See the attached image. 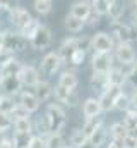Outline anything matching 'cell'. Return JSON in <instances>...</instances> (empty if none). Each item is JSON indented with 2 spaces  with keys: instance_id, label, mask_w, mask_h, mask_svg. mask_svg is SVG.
<instances>
[{
  "instance_id": "48",
  "label": "cell",
  "mask_w": 137,
  "mask_h": 148,
  "mask_svg": "<svg viewBox=\"0 0 137 148\" xmlns=\"http://www.w3.org/2000/svg\"><path fill=\"white\" fill-rule=\"evenodd\" d=\"M130 107L137 110V90H134V91L130 93Z\"/></svg>"
},
{
  "instance_id": "40",
  "label": "cell",
  "mask_w": 137,
  "mask_h": 148,
  "mask_svg": "<svg viewBox=\"0 0 137 148\" xmlns=\"http://www.w3.org/2000/svg\"><path fill=\"white\" fill-rule=\"evenodd\" d=\"M14 127V119L10 114H5V112H0V131L7 133L9 129Z\"/></svg>"
},
{
  "instance_id": "1",
  "label": "cell",
  "mask_w": 137,
  "mask_h": 148,
  "mask_svg": "<svg viewBox=\"0 0 137 148\" xmlns=\"http://www.w3.org/2000/svg\"><path fill=\"white\" fill-rule=\"evenodd\" d=\"M45 117L48 119L52 134H62L64 133V127L67 124V112L62 105H58L57 102L48 103L45 109Z\"/></svg>"
},
{
  "instance_id": "32",
  "label": "cell",
  "mask_w": 137,
  "mask_h": 148,
  "mask_svg": "<svg viewBox=\"0 0 137 148\" xmlns=\"http://www.w3.org/2000/svg\"><path fill=\"white\" fill-rule=\"evenodd\" d=\"M86 141H87V136L84 134V131L81 127L74 129L70 133V136H68V143H70V147H74V148H79L81 145H84Z\"/></svg>"
},
{
  "instance_id": "52",
  "label": "cell",
  "mask_w": 137,
  "mask_h": 148,
  "mask_svg": "<svg viewBox=\"0 0 137 148\" xmlns=\"http://www.w3.org/2000/svg\"><path fill=\"white\" fill-rule=\"evenodd\" d=\"M5 138H7V136H5V133H3V131H0V145L5 141Z\"/></svg>"
},
{
  "instance_id": "19",
  "label": "cell",
  "mask_w": 137,
  "mask_h": 148,
  "mask_svg": "<svg viewBox=\"0 0 137 148\" xmlns=\"http://www.w3.org/2000/svg\"><path fill=\"white\" fill-rule=\"evenodd\" d=\"M103 110H101V105L98 102L96 97H89L82 102V115H84V121L86 119H93V117H98L101 115Z\"/></svg>"
},
{
  "instance_id": "2",
  "label": "cell",
  "mask_w": 137,
  "mask_h": 148,
  "mask_svg": "<svg viewBox=\"0 0 137 148\" xmlns=\"http://www.w3.org/2000/svg\"><path fill=\"white\" fill-rule=\"evenodd\" d=\"M113 59H115L117 66H122V67L129 69L137 60V52L132 47V43H117L115 50H113Z\"/></svg>"
},
{
  "instance_id": "36",
  "label": "cell",
  "mask_w": 137,
  "mask_h": 148,
  "mask_svg": "<svg viewBox=\"0 0 137 148\" xmlns=\"http://www.w3.org/2000/svg\"><path fill=\"white\" fill-rule=\"evenodd\" d=\"M65 138L64 134H50L46 138V148H65Z\"/></svg>"
},
{
  "instance_id": "55",
  "label": "cell",
  "mask_w": 137,
  "mask_h": 148,
  "mask_svg": "<svg viewBox=\"0 0 137 148\" xmlns=\"http://www.w3.org/2000/svg\"><path fill=\"white\" fill-rule=\"evenodd\" d=\"M65 148H74V147H70V145H67V147H65Z\"/></svg>"
},
{
  "instance_id": "37",
  "label": "cell",
  "mask_w": 137,
  "mask_h": 148,
  "mask_svg": "<svg viewBox=\"0 0 137 148\" xmlns=\"http://www.w3.org/2000/svg\"><path fill=\"white\" fill-rule=\"evenodd\" d=\"M39 24H41V23H39L36 17H33V21H29V23H28V24H26V26H24V28H22L19 33H21L22 36H24L26 40H28V41H29V38L33 36L34 33H36V29L39 28Z\"/></svg>"
},
{
  "instance_id": "30",
  "label": "cell",
  "mask_w": 137,
  "mask_h": 148,
  "mask_svg": "<svg viewBox=\"0 0 137 148\" xmlns=\"http://www.w3.org/2000/svg\"><path fill=\"white\" fill-rule=\"evenodd\" d=\"M14 133H26V134H33V121H31V117L16 119V121H14Z\"/></svg>"
},
{
  "instance_id": "54",
  "label": "cell",
  "mask_w": 137,
  "mask_h": 148,
  "mask_svg": "<svg viewBox=\"0 0 137 148\" xmlns=\"http://www.w3.org/2000/svg\"><path fill=\"white\" fill-rule=\"evenodd\" d=\"M2 81H3V74L0 73V86H2Z\"/></svg>"
},
{
  "instance_id": "49",
  "label": "cell",
  "mask_w": 137,
  "mask_h": 148,
  "mask_svg": "<svg viewBox=\"0 0 137 148\" xmlns=\"http://www.w3.org/2000/svg\"><path fill=\"white\" fill-rule=\"evenodd\" d=\"M0 148H16V145H14V140H12V138H5V141L0 145Z\"/></svg>"
},
{
  "instance_id": "56",
  "label": "cell",
  "mask_w": 137,
  "mask_h": 148,
  "mask_svg": "<svg viewBox=\"0 0 137 148\" xmlns=\"http://www.w3.org/2000/svg\"><path fill=\"white\" fill-rule=\"evenodd\" d=\"M2 97H3V95H2V93H0V100H2Z\"/></svg>"
},
{
  "instance_id": "22",
  "label": "cell",
  "mask_w": 137,
  "mask_h": 148,
  "mask_svg": "<svg viewBox=\"0 0 137 148\" xmlns=\"http://www.w3.org/2000/svg\"><path fill=\"white\" fill-rule=\"evenodd\" d=\"M33 134L34 136H41V138H48L52 133H50V124H48V119L43 115H38L33 121Z\"/></svg>"
},
{
  "instance_id": "15",
  "label": "cell",
  "mask_w": 137,
  "mask_h": 148,
  "mask_svg": "<svg viewBox=\"0 0 137 148\" xmlns=\"http://www.w3.org/2000/svg\"><path fill=\"white\" fill-rule=\"evenodd\" d=\"M108 83H110V86L123 88V86L127 84V69L115 64V66L108 71Z\"/></svg>"
},
{
  "instance_id": "44",
  "label": "cell",
  "mask_w": 137,
  "mask_h": 148,
  "mask_svg": "<svg viewBox=\"0 0 137 148\" xmlns=\"http://www.w3.org/2000/svg\"><path fill=\"white\" fill-rule=\"evenodd\" d=\"M10 115H12L14 121H16V119H24V117H31V114H28L21 105H16V109H14V112H12Z\"/></svg>"
},
{
  "instance_id": "50",
  "label": "cell",
  "mask_w": 137,
  "mask_h": 148,
  "mask_svg": "<svg viewBox=\"0 0 137 148\" xmlns=\"http://www.w3.org/2000/svg\"><path fill=\"white\" fill-rule=\"evenodd\" d=\"M3 43H5V31H0V50L3 48Z\"/></svg>"
},
{
  "instance_id": "47",
  "label": "cell",
  "mask_w": 137,
  "mask_h": 148,
  "mask_svg": "<svg viewBox=\"0 0 137 148\" xmlns=\"http://www.w3.org/2000/svg\"><path fill=\"white\" fill-rule=\"evenodd\" d=\"M104 148H125V145L120 140H110V141H106Z\"/></svg>"
},
{
  "instance_id": "53",
  "label": "cell",
  "mask_w": 137,
  "mask_h": 148,
  "mask_svg": "<svg viewBox=\"0 0 137 148\" xmlns=\"http://www.w3.org/2000/svg\"><path fill=\"white\" fill-rule=\"evenodd\" d=\"M130 134H132V136H134V138L137 140V126L134 127V129H132V131H130Z\"/></svg>"
},
{
  "instance_id": "4",
  "label": "cell",
  "mask_w": 137,
  "mask_h": 148,
  "mask_svg": "<svg viewBox=\"0 0 137 148\" xmlns=\"http://www.w3.org/2000/svg\"><path fill=\"white\" fill-rule=\"evenodd\" d=\"M115 45L113 36L106 31H98L91 36V50L94 53H113Z\"/></svg>"
},
{
  "instance_id": "34",
  "label": "cell",
  "mask_w": 137,
  "mask_h": 148,
  "mask_svg": "<svg viewBox=\"0 0 137 148\" xmlns=\"http://www.w3.org/2000/svg\"><path fill=\"white\" fill-rule=\"evenodd\" d=\"M91 10L98 16H108L110 10V0H93L91 2Z\"/></svg>"
},
{
  "instance_id": "25",
  "label": "cell",
  "mask_w": 137,
  "mask_h": 148,
  "mask_svg": "<svg viewBox=\"0 0 137 148\" xmlns=\"http://www.w3.org/2000/svg\"><path fill=\"white\" fill-rule=\"evenodd\" d=\"M64 26H65V29H67L68 33L77 35V33H82L84 31L86 23L81 21V19H77V17H74V16H70V14H67L64 17Z\"/></svg>"
},
{
  "instance_id": "11",
  "label": "cell",
  "mask_w": 137,
  "mask_h": 148,
  "mask_svg": "<svg viewBox=\"0 0 137 148\" xmlns=\"http://www.w3.org/2000/svg\"><path fill=\"white\" fill-rule=\"evenodd\" d=\"M122 91V88H117V86H108L103 93H100L98 97V102L101 105L103 114L104 112H111L113 110V105H115V100L118 97V93Z\"/></svg>"
},
{
  "instance_id": "6",
  "label": "cell",
  "mask_w": 137,
  "mask_h": 148,
  "mask_svg": "<svg viewBox=\"0 0 137 148\" xmlns=\"http://www.w3.org/2000/svg\"><path fill=\"white\" fill-rule=\"evenodd\" d=\"M53 97H55V102L58 105H62V107L65 105V107L74 109V107L79 105V93H77V90H65V88L55 84L53 86Z\"/></svg>"
},
{
  "instance_id": "28",
  "label": "cell",
  "mask_w": 137,
  "mask_h": 148,
  "mask_svg": "<svg viewBox=\"0 0 137 148\" xmlns=\"http://www.w3.org/2000/svg\"><path fill=\"white\" fill-rule=\"evenodd\" d=\"M86 52H82V50H75L72 55H70V59H68L67 62H65V66H67L68 71H75L77 67H81L82 64H84V60H86Z\"/></svg>"
},
{
  "instance_id": "9",
  "label": "cell",
  "mask_w": 137,
  "mask_h": 148,
  "mask_svg": "<svg viewBox=\"0 0 137 148\" xmlns=\"http://www.w3.org/2000/svg\"><path fill=\"white\" fill-rule=\"evenodd\" d=\"M41 79V74L34 64H22V69L19 73V81L26 88H34Z\"/></svg>"
},
{
  "instance_id": "24",
  "label": "cell",
  "mask_w": 137,
  "mask_h": 148,
  "mask_svg": "<svg viewBox=\"0 0 137 148\" xmlns=\"http://www.w3.org/2000/svg\"><path fill=\"white\" fill-rule=\"evenodd\" d=\"M108 134L111 136V140H120V141H123V140L130 134V131H129V127H127L122 121H117V122H113V124L108 127Z\"/></svg>"
},
{
  "instance_id": "16",
  "label": "cell",
  "mask_w": 137,
  "mask_h": 148,
  "mask_svg": "<svg viewBox=\"0 0 137 148\" xmlns=\"http://www.w3.org/2000/svg\"><path fill=\"white\" fill-rule=\"evenodd\" d=\"M75 50H77V38L75 36H68L60 43V47H58V50H57V55L60 57L62 66L70 59V55H72Z\"/></svg>"
},
{
  "instance_id": "33",
  "label": "cell",
  "mask_w": 137,
  "mask_h": 148,
  "mask_svg": "<svg viewBox=\"0 0 137 148\" xmlns=\"http://www.w3.org/2000/svg\"><path fill=\"white\" fill-rule=\"evenodd\" d=\"M33 7L39 16H48L53 10V2L52 0H34Z\"/></svg>"
},
{
  "instance_id": "43",
  "label": "cell",
  "mask_w": 137,
  "mask_h": 148,
  "mask_svg": "<svg viewBox=\"0 0 137 148\" xmlns=\"http://www.w3.org/2000/svg\"><path fill=\"white\" fill-rule=\"evenodd\" d=\"M14 59H16V53L9 52V50H5V48L0 50V67H3L5 64H9V62L14 60Z\"/></svg>"
},
{
  "instance_id": "18",
  "label": "cell",
  "mask_w": 137,
  "mask_h": 148,
  "mask_svg": "<svg viewBox=\"0 0 137 148\" xmlns=\"http://www.w3.org/2000/svg\"><path fill=\"white\" fill-rule=\"evenodd\" d=\"M68 14L86 23V19L91 14V2H87V0H77V2H74L70 5V9H68Z\"/></svg>"
},
{
  "instance_id": "45",
  "label": "cell",
  "mask_w": 137,
  "mask_h": 148,
  "mask_svg": "<svg viewBox=\"0 0 137 148\" xmlns=\"http://www.w3.org/2000/svg\"><path fill=\"white\" fill-rule=\"evenodd\" d=\"M29 148H46V138H41V136H34L31 140V145Z\"/></svg>"
},
{
  "instance_id": "7",
  "label": "cell",
  "mask_w": 137,
  "mask_h": 148,
  "mask_svg": "<svg viewBox=\"0 0 137 148\" xmlns=\"http://www.w3.org/2000/svg\"><path fill=\"white\" fill-rule=\"evenodd\" d=\"M52 29L46 26V24H39V28L36 29L33 36L29 38V47L34 50H46L50 45H52Z\"/></svg>"
},
{
  "instance_id": "20",
  "label": "cell",
  "mask_w": 137,
  "mask_h": 148,
  "mask_svg": "<svg viewBox=\"0 0 137 148\" xmlns=\"http://www.w3.org/2000/svg\"><path fill=\"white\" fill-rule=\"evenodd\" d=\"M58 86L65 88V90H75L77 84H79V77H77V73L75 71H68V69H64L60 76H58V81H57Z\"/></svg>"
},
{
  "instance_id": "12",
  "label": "cell",
  "mask_w": 137,
  "mask_h": 148,
  "mask_svg": "<svg viewBox=\"0 0 137 148\" xmlns=\"http://www.w3.org/2000/svg\"><path fill=\"white\" fill-rule=\"evenodd\" d=\"M17 105H21L28 114H34V112H38V109H39L41 103L38 102V98L34 97L33 91L22 90V91L17 95Z\"/></svg>"
},
{
  "instance_id": "29",
  "label": "cell",
  "mask_w": 137,
  "mask_h": 148,
  "mask_svg": "<svg viewBox=\"0 0 137 148\" xmlns=\"http://www.w3.org/2000/svg\"><path fill=\"white\" fill-rule=\"evenodd\" d=\"M130 109V95L122 88V91L118 93L117 100H115V105H113V110H118V112H127Z\"/></svg>"
},
{
  "instance_id": "3",
  "label": "cell",
  "mask_w": 137,
  "mask_h": 148,
  "mask_svg": "<svg viewBox=\"0 0 137 148\" xmlns=\"http://www.w3.org/2000/svg\"><path fill=\"white\" fill-rule=\"evenodd\" d=\"M110 31L115 43H132L137 38V31L129 23H123V21L110 23Z\"/></svg>"
},
{
  "instance_id": "10",
  "label": "cell",
  "mask_w": 137,
  "mask_h": 148,
  "mask_svg": "<svg viewBox=\"0 0 137 148\" xmlns=\"http://www.w3.org/2000/svg\"><path fill=\"white\" fill-rule=\"evenodd\" d=\"M113 66H115L113 53H94L93 52V55H91V67H93V71L108 73Z\"/></svg>"
},
{
  "instance_id": "46",
  "label": "cell",
  "mask_w": 137,
  "mask_h": 148,
  "mask_svg": "<svg viewBox=\"0 0 137 148\" xmlns=\"http://www.w3.org/2000/svg\"><path fill=\"white\" fill-rule=\"evenodd\" d=\"M100 23H101V16H98V14H94V12L91 10L89 17L86 19V26H91V28H94V26H98Z\"/></svg>"
},
{
  "instance_id": "42",
  "label": "cell",
  "mask_w": 137,
  "mask_h": 148,
  "mask_svg": "<svg viewBox=\"0 0 137 148\" xmlns=\"http://www.w3.org/2000/svg\"><path fill=\"white\" fill-rule=\"evenodd\" d=\"M77 50H82V52H89L91 50V36L87 35H77Z\"/></svg>"
},
{
  "instance_id": "21",
  "label": "cell",
  "mask_w": 137,
  "mask_h": 148,
  "mask_svg": "<svg viewBox=\"0 0 137 148\" xmlns=\"http://www.w3.org/2000/svg\"><path fill=\"white\" fill-rule=\"evenodd\" d=\"M89 84H91V88H93L94 91H100V93H103V91L110 86V83H108V73L93 71V74H91V79H89Z\"/></svg>"
},
{
  "instance_id": "26",
  "label": "cell",
  "mask_w": 137,
  "mask_h": 148,
  "mask_svg": "<svg viewBox=\"0 0 137 148\" xmlns=\"http://www.w3.org/2000/svg\"><path fill=\"white\" fill-rule=\"evenodd\" d=\"M101 126H104V117H103V115H98V117H93V119H86L81 129H82L84 134L89 138V136H91L98 127H101Z\"/></svg>"
},
{
  "instance_id": "14",
  "label": "cell",
  "mask_w": 137,
  "mask_h": 148,
  "mask_svg": "<svg viewBox=\"0 0 137 148\" xmlns=\"http://www.w3.org/2000/svg\"><path fill=\"white\" fill-rule=\"evenodd\" d=\"M2 90H3V95H7V97H12V98H16L22 90V84H21V81H19V76H3V81H2V86H0Z\"/></svg>"
},
{
  "instance_id": "23",
  "label": "cell",
  "mask_w": 137,
  "mask_h": 148,
  "mask_svg": "<svg viewBox=\"0 0 137 148\" xmlns=\"http://www.w3.org/2000/svg\"><path fill=\"white\" fill-rule=\"evenodd\" d=\"M125 9H127V3L118 2V0H110V10H108L110 23L122 21V17H123V14H125Z\"/></svg>"
},
{
  "instance_id": "17",
  "label": "cell",
  "mask_w": 137,
  "mask_h": 148,
  "mask_svg": "<svg viewBox=\"0 0 137 148\" xmlns=\"http://www.w3.org/2000/svg\"><path fill=\"white\" fill-rule=\"evenodd\" d=\"M33 93H34V97L38 98L39 103L48 102L53 97V84L50 81H46V79H39V83L33 88Z\"/></svg>"
},
{
  "instance_id": "41",
  "label": "cell",
  "mask_w": 137,
  "mask_h": 148,
  "mask_svg": "<svg viewBox=\"0 0 137 148\" xmlns=\"http://www.w3.org/2000/svg\"><path fill=\"white\" fill-rule=\"evenodd\" d=\"M127 84L137 90V60L127 69Z\"/></svg>"
},
{
  "instance_id": "38",
  "label": "cell",
  "mask_w": 137,
  "mask_h": 148,
  "mask_svg": "<svg viewBox=\"0 0 137 148\" xmlns=\"http://www.w3.org/2000/svg\"><path fill=\"white\" fill-rule=\"evenodd\" d=\"M16 105H17V102H16L12 97L3 95V97H2V100H0V112L12 114V112H14V109H16Z\"/></svg>"
},
{
  "instance_id": "57",
  "label": "cell",
  "mask_w": 137,
  "mask_h": 148,
  "mask_svg": "<svg viewBox=\"0 0 137 148\" xmlns=\"http://www.w3.org/2000/svg\"><path fill=\"white\" fill-rule=\"evenodd\" d=\"M136 148H137V147H136Z\"/></svg>"
},
{
  "instance_id": "5",
  "label": "cell",
  "mask_w": 137,
  "mask_h": 148,
  "mask_svg": "<svg viewBox=\"0 0 137 148\" xmlns=\"http://www.w3.org/2000/svg\"><path fill=\"white\" fill-rule=\"evenodd\" d=\"M60 67H62V60L57 55V52H48L39 60L38 71H39L41 76H45V77H52V76H55V74L60 71Z\"/></svg>"
},
{
  "instance_id": "39",
  "label": "cell",
  "mask_w": 137,
  "mask_h": 148,
  "mask_svg": "<svg viewBox=\"0 0 137 148\" xmlns=\"http://www.w3.org/2000/svg\"><path fill=\"white\" fill-rule=\"evenodd\" d=\"M123 114H125V117H123V121H122V122L129 127V131H132V129L137 126V110L130 107L129 110L123 112Z\"/></svg>"
},
{
  "instance_id": "35",
  "label": "cell",
  "mask_w": 137,
  "mask_h": 148,
  "mask_svg": "<svg viewBox=\"0 0 137 148\" xmlns=\"http://www.w3.org/2000/svg\"><path fill=\"white\" fill-rule=\"evenodd\" d=\"M12 140H14L16 148H29L31 140H33V134H26V133H14Z\"/></svg>"
},
{
  "instance_id": "13",
  "label": "cell",
  "mask_w": 137,
  "mask_h": 148,
  "mask_svg": "<svg viewBox=\"0 0 137 148\" xmlns=\"http://www.w3.org/2000/svg\"><path fill=\"white\" fill-rule=\"evenodd\" d=\"M29 21H33V16H31V12H29L28 9H24V7H17L16 10L10 12V23L14 24L16 31H21Z\"/></svg>"
},
{
  "instance_id": "31",
  "label": "cell",
  "mask_w": 137,
  "mask_h": 148,
  "mask_svg": "<svg viewBox=\"0 0 137 148\" xmlns=\"http://www.w3.org/2000/svg\"><path fill=\"white\" fill-rule=\"evenodd\" d=\"M21 69H22V62L19 59H14L9 64H5L3 67H0V73L3 76H19Z\"/></svg>"
},
{
  "instance_id": "8",
  "label": "cell",
  "mask_w": 137,
  "mask_h": 148,
  "mask_svg": "<svg viewBox=\"0 0 137 148\" xmlns=\"http://www.w3.org/2000/svg\"><path fill=\"white\" fill-rule=\"evenodd\" d=\"M29 41L22 36L19 31H5V43H3V48L12 52V53H17V52H24L28 48Z\"/></svg>"
},
{
  "instance_id": "51",
  "label": "cell",
  "mask_w": 137,
  "mask_h": 148,
  "mask_svg": "<svg viewBox=\"0 0 137 148\" xmlns=\"http://www.w3.org/2000/svg\"><path fill=\"white\" fill-rule=\"evenodd\" d=\"M79 148H96V147H93V145L89 143V140H87V141H86L84 145H81V147H79Z\"/></svg>"
},
{
  "instance_id": "27",
  "label": "cell",
  "mask_w": 137,
  "mask_h": 148,
  "mask_svg": "<svg viewBox=\"0 0 137 148\" xmlns=\"http://www.w3.org/2000/svg\"><path fill=\"white\" fill-rule=\"evenodd\" d=\"M89 143L93 145V147H96V148H100L103 147V145H106V140H108V127L106 126H101V127H98L89 138Z\"/></svg>"
}]
</instances>
